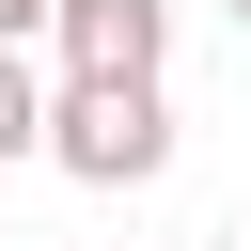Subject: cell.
Instances as JSON below:
<instances>
[{
	"label": "cell",
	"instance_id": "1",
	"mask_svg": "<svg viewBox=\"0 0 251 251\" xmlns=\"http://www.w3.org/2000/svg\"><path fill=\"white\" fill-rule=\"evenodd\" d=\"M47 157H63L78 188H141V173H173V94H157V78H63Z\"/></svg>",
	"mask_w": 251,
	"mask_h": 251
},
{
	"label": "cell",
	"instance_id": "2",
	"mask_svg": "<svg viewBox=\"0 0 251 251\" xmlns=\"http://www.w3.org/2000/svg\"><path fill=\"white\" fill-rule=\"evenodd\" d=\"M47 47H63V78H157L173 63V0H63Z\"/></svg>",
	"mask_w": 251,
	"mask_h": 251
},
{
	"label": "cell",
	"instance_id": "3",
	"mask_svg": "<svg viewBox=\"0 0 251 251\" xmlns=\"http://www.w3.org/2000/svg\"><path fill=\"white\" fill-rule=\"evenodd\" d=\"M47 110H63V94H47V78L0 47V173H16V157H47Z\"/></svg>",
	"mask_w": 251,
	"mask_h": 251
},
{
	"label": "cell",
	"instance_id": "4",
	"mask_svg": "<svg viewBox=\"0 0 251 251\" xmlns=\"http://www.w3.org/2000/svg\"><path fill=\"white\" fill-rule=\"evenodd\" d=\"M47 16H63V0H0V47H16V31H47Z\"/></svg>",
	"mask_w": 251,
	"mask_h": 251
},
{
	"label": "cell",
	"instance_id": "5",
	"mask_svg": "<svg viewBox=\"0 0 251 251\" xmlns=\"http://www.w3.org/2000/svg\"><path fill=\"white\" fill-rule=\"evenodd\" d=\"M220 16H235V31H251V0H220Z\"/></svg>",
	"mask_w": 251,
	"mask_h": 251
}]
</instances>
